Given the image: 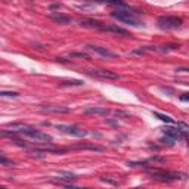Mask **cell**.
I'll list each match as a JSON object with an SVG mask.
<instances>
[{
    "label": "cell",
    "mask_w": 189,
    "mask_h": 189,
    "mask_svg": "<svg viewBox=\"0 0 189 189\" xmlns=\"http://www.w3.org/2000/svg\"><path fill=\"white\" fill-rule=\"evenodd\" d=\"M84 112L86 114H96V115H102V117H107L111 114V111L108 108H102V107H86Z\"/></svg>",
    "instance_id": "11"
},
{
    "label": "cell",
    "mask_w": 189,
    "mask_h": 189,
    "mask_svg": "<svg viewBox=\"0 0 189 189\" xmlns=\"http://www.w3.org/2000/svg\"><path fill=\"white\" fill-rule=\"evenodd\" d=\"M69 58H83V59H90L87 53L84 52H74V53H69Z\"/></svg>",
    "instance_id": "19"
},
{
    "label": "cell",
    "mask_w": 189,
    "mask_h": 189,
    "mask_svg": "<svg viewBox=\"0 0 189 189\" xmlns=\"http://www.w3.org/2000/svg\"><path fill=\"white\" fill-rule=\"evenodd\" d=\"M78 24L84 27V28H92V30H99L101 31L102 27H103V22L101 21H95V19H87V18H84V19H78Z\"/></svg>",
    "instance_id": "9"
},
{
    "label": "cell",
    "mask_w": 189,
    "mask_h": 189,
    "mask_svg": "<svg viewBox=\"0 0 189 189\" xmlns=\"http://www.w3.org/2000/svg\"><path fill=\"white\" fill-rule=\"evenodd\" d=\"M154 114V117H157L158 120H161V121H164V123H169V124H175V120L171 118L170 115H165V114H161V112H152Z\"/></svg>",
    "instance_id": "17"
},
{
    "label": "cell",
    "mask_w": 189,
    "mask_h": 189,
    "mask_svg": "<svg viewBox=\"0 0 189 189\" xmlns=\"http://www.w3.org/2000/svg\"><path fill=\"white\" fill-rule=\"evenodd\" d=\"M179 99L182 102H189V93H182L179 96Z\"/></svg>",
    "instance_id": "24"
},
{
    "label": "cell",
    "mask_w": 189,
    "mask_h": 189,
    "mask_svg": "<svg viewBox=\"0 0 189 189\" xmlns=\"http://www.w3.org/2000/svg\"><path fill=\"white\" fill-rule=\"evenodd\" d=\"M90 75L97 78H105V80H118L120 75L115 73H112L109 69H90Z\"/></svg>",
    "instance_id": "6"
},
{
    "label": "cell",
    "mask_w": 189,
    "mask_h": 189,
    "mask_svg": "<svg viewBox=\"0 0 189 189\" xmlns=\"http://www.w3.org/2000/svg\"><path fill=\"white\" fill-rule=\"evenodd\" d=\"M111 16L114 19L120 21L123 24H127V25H131V27H141V21L136 18V15L133 12H130L129 9H117V10H112L111 12Z\"/></svg>",
    "instance_id": "2"
},
{
    "label": "cell",
    "mask_w": 189,
    "mask_h": 189,
    "mask_svg": "<svg viewBox=\"0 0 189 189\" xmlns=\"http://www.w3.org/2000/svg\"><path fill=\"white\" fill-rule=\"evenodd\" d=\"M69 149H90V151H103V146L95 145V143H78V145H73L69 146Z\"/></svg>",
    "instance_id": "13"
},
{
    "label": "cell",
    "mask_w": 189,
    "mask_h": 189,
    "mask_svg": "<svg viewBox=\"0 0 189 189\" xmlns=\"http://www.w3.org/2000/svg\"><path fill=\"white\" fill-rule=\"evenodd\" d=\"M86 49H87V50H92V52H95V53H97V55H101L103 58H117V55L114 53V52H111L109 49L97 46V44H86Z\"/></svg>",
    "instance_id": "7"
},
{
    "label": "cell",
    "mask_w": 189,
    "mask_h": 189,
    "mask_svg": "<svg viewBox=\"0 0 189 189\" xmlns=\"http://www.w3.org/2000/svg\"><path fill=\"white\" fill-rule=\"evenodd\" d=\"M179 49V44H167V46H155L157 52H161V53H167L170 50H176Z\"/></svg>",
    "instance_id": "16"
},
{
    "label": "cell",
    "mask_w": 189,
    "mask_h": 189,
    "mask_svg": "<svg viewBox=\"0 0 189 189\" xmlns=\"http://www.w3.org/2000/svg\"><path fill=\"white\" fill-rule=\"evenodd\" d=\"M101 31H109V33H115V34H123V36H127V31L126 30H123V28H120V27H115V25H108V24H105L103 27H102V30Z\"/></svg>",
    "instance_id": "14"
},
{
    "label": "cell",
    "mask_w": 189,
    "mask_h": 189,
    "mask_svg": "<svg viewBox=\"0 0 189 189\" xmlns=\"http://www.w3.org/2000/svg\"><path fill=\"white\" fill-rule=\"evenodd\" d=\"M33 126H30V124H25V123H9L6 129H10L12 131L15 133H19V135H24L27 130H30Z\"/></svg>",
    "instance_id": "10"
},
{
    "label": "cell",
    "mask_w": 189,
    "mask_h": 189,
    "mask_svg": "<svg viewBox=\"0 0 189 189\" xmlns=\"http://www.w3.org/2000/svg\"><path fill=\"white\" fill-rule=\"evenodd\" d=\"M49 18L52 21H55V22H58V24H69V22H73V18L69 15H64V14H50Z\"/></svg>",
    "instance_id": "12"
},
{
    "label": "cell",
    "mask_w": 189,
    "mask_h": 189,
    "mask_svg": "<svg viewBox=\"0 0 189 189\" xmlns=\"http://www.w3.org/2000/svg\"><path fill=\"white\" fill-rule=\"evenodd\" d=\"M24 135L28 136V137H31V139H36V141L40 142V143H50V142L53 141V137H52L50 135H47V133H43V131L36 130L34 127H31L30 130H27Z\"/></svg>",
    "instance_id": "5"
},
{
    "label": "cell",
    "mask_w": 189,
    "mask_h": 189,
    "mask_svg": "<svg viewBox=\"0 0 189 189\" xmlns=\"http://www.w3.org/2000/svg\"><path fill=\"white\" fill-rule=\"evenodd\" d=\"M146 173L155 180L160 182H171V180H185L189 176L182 171H164L161 169H155V167H146Z\"/></svg>",
    "instance_id": "1"
},
{
    "label": "cell",
    "mask_w": 189,
    "mask_h": 189,
    "mask_svg": "<svg viewBox=\"0 0 189 189\" xmlns=\"http://www.w3.org/2000/svg\"><path fill=\"white\" fill-rule=\"evenodd\" d=\"M83 84H84L83 80H62V81L59 83L61 87H74V86L80 87V86H83Z\"/></svg>",
    "instance_id": "15"
},
{
    "label": "cell",
    "mask_w": 189,
    "mask_h": 189,
    "mask_svg": "<svg viewBox=\"0 0 189 189\" xmlns=\"http://www.w3.org/2000/svg\"><path fill=\"white\" fill-rule=\"evenodd\" d=\"M161 90H163V92H167V93H170V95H173V89H169V87H161Z\"/></svg>",
    "instance_id": "27"
},
{
    "label": "cell",
    "mask_w": 189,
    "mask_h": 189,
    "mask_svg": "<svg viewBox=\"0 0 189 189\" xmlns=\"http://www.w3.org/2000/svg\"><path fill=\"white\" fill-rule=\"evenodd\" d=\"M56 129L61 130L62 133L65 135H69V136H74V137H84V136H87V131L81 129V127L78 126H74V124H56Z\"/></svg>",
    "instance_id": "4"
},
{
    "label": "cell",
    "mask_w": 189,
    "mask_h": 189,
    "mask_svg": "<svg viewBox=\"0 0 189 189\" xmlns=\"http://www.w3.org/2000/svg\"><path fill=\"white\" fill-rule=\"evenodd\" d=\"M101 180H102V182H108V183H111V185H117V182H114V180H109V179H107V177H101Z\"/></svg>",
    "instance_id": "26"
},
{
    "label": "cell",
    "mask_w": 189,
    "mask_h": 189,
    "mask_svg": "<svg viewBox=\"0 0 189 189\" xmlns=\"http://www.w3.org/2000/svg\"><path fill=\"white\" fill-rule=\"evenodd\" d=\"M59 176H65V177H64L65 180L75 179V175H74V173H69V171H59Z\"/></svg>",
    "instance_id": "21"
},
{
    "label": "cell",
    "mask_w": 189,
    "mask_h": 189,
    "mask_svg": "<svg viewBox=\"0 0 189 189\" xmlns=\"http://www.w3.org/2000/svg\"><path fill=\"white\" fill-rule=\"evenodd\" d=\"M157 24L161 30H175L182 27V19L177 18V16H169V15H163V16H158L157 19Z\"/></svg>",
    "instance_id": "3"
},
{
    "label": "cell",
    "mask_w": 189,
    "mask_h": 189,
    "mask_svg": "<svg viewBox=\"0 0 189 189\" xmlns=\"http://www.w3.org/2000/svg\"><path fill=\"white\" fill-rule=\"evenodd\" d=\"M160 142L163 143V145H167V146H173L175 145V139L173 137H170V136L164 135V137H161Z\"/></svg>",
    "instance_id": "18"
},
{
    "label": "cell",
    "mask_w": 189,
    "mask_h": 189,
    "mask_svg": "<svg viewBox=\"0 0 189 189\" xmlns=\"http://www.w3.org/2000/svg\"><path fill=\"white\" fill-rule=\"evenodd\" d=\"M40 109L43 112H53V114H68L71 111L68 107L64 105H53V103H49V105H42Z\"/></svg>",
    "instance_id": "8"
},
{
    "label": "cell",
    "mask_w": 189,
    "mask_h": 189,
    "mask_svg": "<svg viewBox=\"0 0 189 189\" xmlns=\"http://www.w3.org/2000/svg\"><path fill=\"white\" fill-rule=\"evenodd\" d=\"M176 71H179V73H189V68L188 67H179V68H176Z\"/></svg>",
    "instance_id": "25"
},
{
    "label": "cell",
    "mask_w": 189,
    "mask_h": 189,
    "mask_svg": "<svg viewBox=\"0 0 189 189\" xmlns=\"http://www.w3.org/2000/svg\"><path fill=\"white\" fill-rule=\"evenodd\" d=\"M0 96H3V97H16V96H19V93L18 92H0Z\"/></svg>",
    "instance_id": "20"
},
{
    "label": "cell",
    "mask_w": 189,
    "mask_h": 189,
    "mask_svg": "<svg viewBox=\"0 0 189 189\" xmlns=\"http://www.w3.org/2000/svg\"><path fill=\"white\" fill-rule=\"evenodd\" d=\"M0 164H2V165H6V167H12V165H15V163H14V161L6 160L5 155H2V158H0Z\"/></svg>",
    "instance_id": "22"
},
{
    "label": "cell",
    "mask_w": 189,
    "mask_h": 189,
    "mask_svg": "<svg viewBox=\"0 0 189 189\" xmlns=\"http://www.w3.org/2000/svg\"><path fill=\"white\" fill-rule=\"evenodd\" d=\"M112 114H114L115 117H124V118H126V117H129V114H127V112H123V111H112Z\"/></svg>",
    "instance_id": "23"
}]
</instances>
